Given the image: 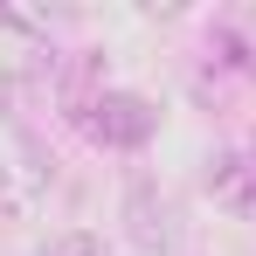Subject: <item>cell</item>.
I'll return each instance as SVG.
<instances>
[{
  "label": "cell",
  "mask_w": 256,
  "mask_h": 256,
  "mask_svg": "<svg viewBox=\"0 0 256 256\" xmlns=\"http://www.w3.org/2000/svg\"><path fill=\"white\" fill-rule=\"evenodd\" d=\"M70 118H76V132H84L90 146H104V152H138V146L160 132L152 97H138V90H104V97L76 104Z\"/></svg>",
  "instance_id": "1"
},
{
  "label": "cell",
  "mask_w": 256,
  "mask_h": 256,
  "mask_svg": "<svg viewBox=\"0 0 256 256\" xmlns=\"http://www.w3.org/2000/svg\"><path fill=\"white\" fill-rule=\"evenodd\" d=\"M125 242L138 256H173L180 250V208H173L166 187H152V180L125 187Z\"/></svg>",
  "instance_id": "2"
},
{
  "label": "cell",
  "mask_w": 256,
  "mask_h": 256,
  "mask_svg": "<svg viewBox=\"0 0 256 256\" xmlns=\"http://www.w3.org/2000/svg\"><path fill=\"white\" fill-rule=\"evenodd\" d=\"M201 187H208L214 208H228V214H256V166H250V152H242V146L208 152V160H201Z\"/></svg>",
  "instance_id": "3"
},
{
  "label": "cell",
  "mask_w": 256,
  "mask_h": 256,
  "mask_svg": "<svg viewBox=\"0 0 256 256\" xmlns=\"http://www.w3.org/2000/svg\"><path fill=\"white\" fill-rule=\"evenodd\" d=\"M48 180H56V173L42 166L35 146H28V166H21V160H0V222H28V214L42 208Z\"/></svg>",
  "instance_id": "4"
},
{
  "label": "cell",
  "mask_w": 256,
  "mask_h": 256,
  "mask_svg": "<svg viewBox=\"0 0 256 256\" xmlns=\"http://www.w3.org/2000/svg\"><path fill=\"white\" fill-rule=\"evenodd\" d=\"M48 84H56V97L76 111V104H90V97H104V48H62L56 62H48Z\"/></svg>",
  "instance_id": "5"
},
{
  "label": "cell",
  "mask_w": 256,
  "mask_h": 256,
  "mask_svg": "<svg viewBox=\"0 0 256 256\" xmlns=\"http://www.w3.org/2000/svg\"><path fill=\"white\" fill-rule=\"evenodd\" d=\"M42 256H111L104 250V236H90V228H62V236H48Z\"/></svg>",
  "instance_id": "6"
},
{
  "label": "cell",
  "mask_w": 256,
  "mask_h": 256,
  "mask_svg": "<svg viewBox=\"0 0 256 256\" xmlns=\"http://www.w3.org/2000/svg\"><path fill=\"white\" fill-rule=\"evenodd\" d=\"M242 152H250V166H256V125H250V138H242Z\"/></svg>",
  "instance_id": "7"
}]
</instances>
